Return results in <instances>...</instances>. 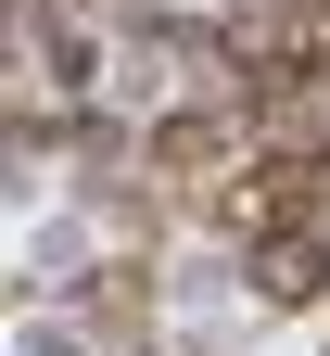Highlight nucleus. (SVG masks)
<instances>
[{"instance_id":"nucleus-1","label":"nucleus","mask_w":330,"mask_h":356,"mask_svg":"<svg viewBox=\"0 0 330 356\" xmlns=\"http://www.w3.org/2000/svg\"><path fill=\"white\" fill-rule=\"evenodd\" d=\"M204 229L242 242V254H254V242H292V229H330V165H305V153H254V165L204 204Z\"/></svg>"},{"instance_id":"nucleus-2","label":"nucleus","mask_w":330,"mask_h":356,"mask_svg":"<svg viewBox=\"0 0 330 356\" xmlns=\"http://www.w3.org/2000/svg\"><path fill=\"white\" fill-rule=\"evenodd\" d=\"M76 318H89V343H115V356H153V254H115V267H89V280H76Z\"/></svg>"},{"instance_id":"nucleus-3","label":"nucleus","mask_w":330,"mask_h":356,"mask_svg":"<svg viewBox=\"0 0 330 356\" xmlns=\"http://www.w3.org/2000/svg\"><path fill=\"white\" fill-rule=\"evenodd\" d=\"M254 305H279V318H305V305H330V229H292V242H254Z\"/></svg>"}]
</instances>
